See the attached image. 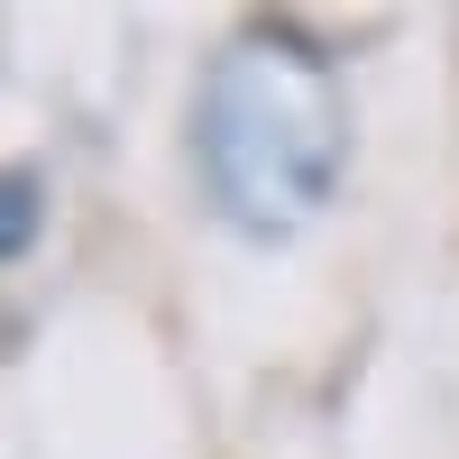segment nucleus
Masks as SVG:
<instances>
[{
    "mask_svg": "<svg viewBox=\"0 0 459 459\" xmlns=\"http://www.w3.org/2000/svg\"><path fill=\"white\" fill-rule=\"evenodd\" d=\"M194 147H203L212 203L257 239H285L331 203L340 157H350V110H340L331 65L303 37L248 28L203 83Z\"/></svg>",
    "mask_w": 459,
    "mask_h": 459,
    "instance_id": "1",
    "label": "nucleus"
},
{
    "mask_svg": "<svg viewBox=\"0 0 459 459\" xmlns=\"http://www.w3.org/2000/svg\"><path fill=\"white\" fill-rule=\"evenodd\" d=\"M10 248H28V184L0 175V257H10Z\"/></svg>",
    "mask_w": 459,
    "mask_h": 459,
    "instance_id": "2",
    "label": "nucleus"
}]
</instances>
